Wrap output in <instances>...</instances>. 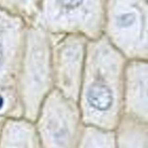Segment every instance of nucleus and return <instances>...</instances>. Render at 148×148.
<instances>
[{"mask_svg":"<svg viewBox=\"0 0 148 148\" xmlns=\"http://www.w3.org/2000/svg\"><path fill=\"white\" fill-rule=\"evenodd\" d=\"M127 61L103 35L88 40L77 101L85 126L116 128L122 115Z\"/></svg>","mask_w":148,"mask_h":148,"instance_id":"1","label":"nucleus"},{"mask_svg":"<svg viewBox=\"0 0 148 148\" xmlns=\"http://www.w3.org/2000/svg\"><path fill=\"white\" fill-rule=\"evenodd\" d=\"M53 89L50 36L40 27L27 25L16 82L22 118L34 122L42 103Z\"/></svg>","mask_w":148,"mask_h":148,"instance_id":"2","label":"nucleus"},{"mask_svg":"<svg viewBox=\"0 0 148 148\" xmlns=\"http://www.w3.org/2000/svg\"><path fill=\"white\" fill-rule=\"evenodd\" d=\"M106 0H40L30 25L49 35L79 34L88 40L103 36Z\"/></svg>","mask_w":148,"mask_h":148,"instance_id":"3","label":"nucleus"},{"mask_svg":"<svg viewBox=\"0 0 148 148\" xmlns=\"http://www.w3.org/2000/svg\"><path fill=\"white\" fill-rule=\"evenodd\" d=\"M147 0H106L103 35L127 60H148Z\"/></svg>","mask_w":148,"mask_h":148,"instance_id":"4","label":"nucleus"},{"mask_svg":"<svg viewBox=\"0 0 148 148\" xmlns=\"http://www.w3.org/2000/svg\"><path fill=\"white\" fill-rule=\"evenodd\" d=\"M43 148H76L85 125L77 101L53 89L33 122Z\"/></svg>","mask_w":148,"mask_h":148,"instance_id":"5","label":"nucleus"},{"mask_svg":"<svg viewBox=\"0 0 148 148\" xmlns=\"http://www.w3.org/2000/svg\"><path fill=\"white\" fill-rule=\"evenodd\" d=\"M27 24L0 7V112L20 118L16 82L24 49Z\"/></svg>","mask_w":148,"mask_h":148,"instance_id":"6","label":"nucleus"},{"mask_svg":"<svg viewBox=\"0 0 148 148\" xmlns=\"http://www.w3.org/2000/svg\"><path fill=\"white\" fill-rule=\"evenodd\" d=\"M49 36L54 88L64 96L77 101L89 40L79 34Z\"/></svg>","mask_w":148,"mask_h":148,"instance_id":"7","label":"nucleus"},{"mask_svg":"<svg viewBox=\"0 0 148 148\" xmlns=\"http://www.w3.org/2000/svg\"><path fill=\"white\" fill-rule=\"evenodd\" d=\"M148 60H128L123 89V115L148 122Z\"/></svg>","mask_w":148,"mask_h":148,"instance_id":"8","label":"nucleus"},{"mask_svg":"<svg viewBox=\"0 0 148 148\" xmlns=\"http://www.w3.org/2000/svg\"><path fill=\"white\" fill-rule=\"evenodd\" d=\"M0 148H43L33 122L22 118H7L0 135Z\"/></svg>","mask_w":148,"mask_h":148,"instance_id":"9","label":"nucleus"},{"mask_svg":"<svg viewBox=\"0 0 148 148\" xmlns=\"http://www.w3.org/2000/svg\"><path fill=\"white\" fill-rule=\"evenodd\" d=\"M116 148H148V122L121 115L114 130Z\"/></svg>","mask_w":148,"mask_h":148,"instance_id":"10","label":"nucleus"},{"mask_svg":"<svg viewBox=\"0 0 148 148\" xmlns=\"http://www.w3.org/2000/svg\"><path fill=\"white\" fill-rule=\"evenodd\" d=\"M76 148H116L114 130L85 126Z\"/></svg>","mask_w":148,"mask_h":148,"instance_id":"11","label":"nucleus"},{"mask_svg":"<svg viewBox=\"0 0 148 148\" xmlns=\"http://www.w3.org/2000/svg\"><path fill=\"white\" fill-rule=\"evenodd\" d=\"M6 119H7V117H6L2 113L0 112V135H1V130H2L3 126H4V122H5L6 121Z\"/></svg>","mask_w":148,"mask_h":148,"instance_id":"12","label":"nucleus"}]
</instances>
